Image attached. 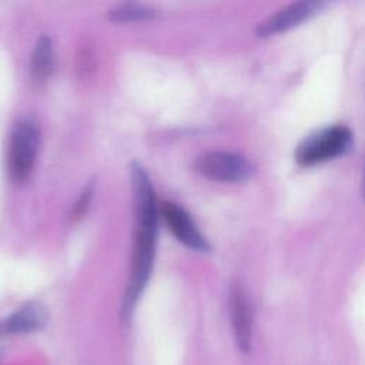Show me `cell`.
I'll list each match as a JSON object with an SVG mask.
<instances>
[{"label":"cell","instance_id":"obj_1","mask_svg":"<svg viewBox=\"0 0 365 365\" xmlns=\"http://www.w3.org/2000/svg\"><path fill=\"white\" fill-rule=\"evenodd\" d=\"M130 175L133 191L134 234L130 281L121 305V315L124 319L131 317V312L150 278L155 254L158 217L154 190L145 168L138 161H133L130 165Z\"/></svg>","mask_w":365,"mask_h":365},{"label":"cell","instance_id":"obj_2","mask_svg":"<svg viewBox=\"0 0 365 365\" xmlns=\"http://www.w3.org/2000/svg\"><path fill=\"white\" fill-rule=\"evenodd\" d=\"M352 147V133L346 125L335 124L307 135L295 148V161L309 167L344 155Z\"/></svg>","mask_w":365,"mask_h":365},{"label":"cell","instance_id":"obj_3","mask_svg":"<svg viewBox=\"0 0 365 365\" xmlns=\"http://www.w3.org/2000/svg\"><path fill=\"white\" fill-rule=\"evenodd\" d=\"M38 144L40 130L34 120L24 118L14 125L7 154V168L14 182H24L30 177L37 158Z\"/></svg>","mask_w":365,"mask_h":365},{"label":"cell","instance_id":"obj_4","mask_svg":"<svg viewBox=\"0 0 365 365\" xmlns=\"http://www.w3.org/2000/svg\"><path fill=\"white\" fill-rule=\"evenodd\" d=\"M194 168L204 177L215 181L238 182L254 174L252 163L238 153L207 151L194 161Z\"/></svg>","mask_w":365,"mask_h":365},{"label":"cell","instance_id":"obj_5","mask_svg":"<svg viewBox=\"0 0 365 365\" xmlns=\"http://www.w3.org/2000/svg\"><path fill=\"white\" fill-rule=\"evenodd\" d=\"M160 211L167 227L180 242L200 252L211 251L210 242L201 234L191 215L182 207H180L175 202L164 201L160 207Z\"/></svg>","mask_w":365,"mask_h":365},{"label":"cell","instance_id":"obj_6","mask_svg":"<svg viewBox=\"0 0 365 365\" xmlns=\"http://www.w3.org/2000/svg\"><path fill=\"white\" fill-rule=\"evenodd\" d=\"M325 6L324 1H314V0H304V1H295L291 3L281 10H278L275 14L268 17L267 20L261 21L257 27L258 36H271L281 31H285L304 20L312 17L317 14L322 7Z\"/></svg>","mask_w":365,"mask_h":365},{"label":"cell","instance_id":"obj_7","mask_svg":"<svg viewBox=\"0 0 365 365\" xmlns=\"http://www.w3.org/2000/svg\"><path fill=\"white\" fill-rule=\"evenodd\" d=\"M230 311L237 344L241 349L247 351L250 348L252 334V308L241 285H234L231 289Z\"/></svg>","mask_w":365,"mask_h":365},{"label":"cell","instance_id":"obj_8","mask_svg":"<svg viewBox=\"0 0 365 365\" xmlns=\"http://www.w3.org/2000/svg\"><path fill=\"white\" fill-rule=\"evenodd\" d=\"M47 319L46 311L37 304H29L14 312L7 321V328L11 332H31L44 327Z\"/></svg>","mask_w":365,"mask_h":365},{"label":"cell","instance_id":"obj_9","mask_svg":"<svg viewBox=\"0 0 365 365\" xmlns=\"http://www.w3.org/2000/svg\"><path fill=\"white\" fill-rule=\"evenodd\" d=\"M54 70L53 43L47 36H43L36 43L31 56V73L37 80H46Z\"/></svg>","mask_w":365,"mask_h":365},{"label":"cell","instance_id":"obj_10","mask_svg":"<svg viewBox=\"0 0 365 365\" xmlns=\"http://www.w3.org/2000/svg\"><path fill=\"white\" fill-rule=\"evenodd\" d=\"M157 16V10L151 6L141 3H121L108 11V17L114 21H131L153 19Z\"/></svg>","mask_w":365,"mask_h":365},{"label":"cell","instance_id":"obj_11","mask_svg":"<svg viewBox=\"0 0 365 365\" xmlns=\"http://www.w3.org/2000/svg\"><path fill=\"white\" fill-rule=\"evenodd\" d=\"M93 192H94V181H90L87 184V187L83 190V192L80 194L78 200L76 201V204L73 207V217L74 218H80L86 212V210L90 205V200L93 197Z\"/></svg>","mask_w":365,"mask_h":365}]
</instances>
